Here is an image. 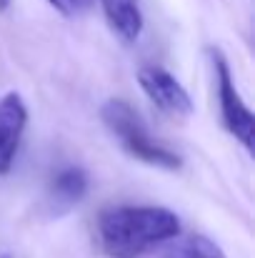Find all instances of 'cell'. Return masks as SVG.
I'll list each match as a JSON object with an SVG mask.
<instances>
[{"label": "cell", "mask_w": 255, "mask_h": 258, "mask_svg": "<svg viewBox=\"0 0 255 258\" xmlns=\"http://www.w3.org/2000/svg\"><path fill=\"white\" fill-rule=\"evenodd\" d=\"M183 231L175 211L163 206H110L98 216V246L108 258H140Z\"/></svg>", "instance_id": "cell-1"}, {"label": "cell", "mask_w": 255, "mask_h": 258, "mask_svg": "<svg viewBox=\"0 0 255 258\" xmlns=\"http://www.w3.org/2000/svg\"><path fill=\"white\" fill-rule=\"evenodd\" d=\"M100 118L133 158H138L148 166L163 168V171L183 168V158L175 151H170L168 146H163L160 141L153 138L148 123L143 120V115L138 113V108L133 103H128L123 98H110L103 103Z\"/></svg>", "instance_id": "cell-2"}, {"label": "cell", "mask_w": 255, "mask_h": 258, "mask_svg": "<svg viewBox=\"0 0 255 258\" xmlns=\"http://www.w3.org/2000/svg\"><path fill=\"white\" fill-rule=\"evenodd\" d=\"M208 58H210V66H213V76H215V93H218L223 125L248 153H253V143H255L253 110L248 108V103L243 100L240 90L235 86V78H233L228 58L218 48H208Z\"/></svg>", "instance_id": "cell-3"}, {"label": "cell", "mask_w": 255, "mask_h": 258, "mask_svg": "<svg viewBox=\"0 0 255 258\" xmlns=\"http://www.w3.org/2000/svg\"><path fill=\"white\" fill-rule=\"evenodd\" d=\"M138 86L150 98V103L170 118H190L195 110L185 86L160 66H143L138 71Z\"/></svg>", "instance_id": "cell-4"}, {"label": "cell", "mask_w": 255, "mask_h": 258, "mask_svg": "<svg viewBox=\"0 0 255 258\" xmlns=\"http://www.w3.org/2000/svg\"><path fill=\"white\" fill-rule=\"evenodd\" d=\"M28 128V105L20 93L10 90L0 98V175L10 173Z\"/></svg>", "instance_id": "cell-5"}, {"label": "cell", "mask_w": 255, "mask_h": 258, "mask_svg": "<svg viewBox=\"0 0 255 258\" xmlns=\"http://www.w3.org/2000/svg\"><path fill=\"white\" fill-rule=\"evenodd\" d=\"M103 15L113 35L128 45L138 43L145 28V18L138 0H100Z\"/></svg>", "instance_id": "cell-6"}, {"label": "cell", "mask_w": 255, "mask_h": 258, "mask_svg": "<svg viewBox=\"0 0 255 258\" xmlns=\"http://www.w3.org/2000/svg\"><path fill=\"white\" fill-rule=\"evenodd\" d=\"M90 188V178L88 171L80 166H68L63 171H58L50 180V198L55 203H60L63 208H70L75 203H80L88 196Z\"/></svg>", "instance_id": "cell-7"}, {"label": "cell", "mask_w": 255, "mask_h": 258, "mask_svg": "<svg viewBox=\"0 0 255 258\" xmlns=\"http://www.w3.org/2000/svg\"><path fill=\"white\" fill-rule=\"evenodd\" d=\"M168 251L163 258H228L225 251L208 236L203 233H193V236H178L175 241H170Z\"/></svg>", "instance_id": "cell-8"}, {"label": "cell", "mask_w": 255, "mask_h": 258, "mask_svg": "<svg viewBox=\"0 0 255 258\" xmlns=\"http://www.w3.org/2000/svg\"><path fill=\"white\" fill-rule=\"evenodd\" d=\"M45 3L53 10H58L63 18H80L95 5V0H45Z\"/></svg>", "instance_id": "cell-9"}, {"label": "cell", "mask_w": 255, "mask_h": 258, "mask_svg": "<svg viewBox=\"0 0 255 258\" xmlns=\"http://www.w3.org/2000/svg\"><path fill=\"white\" fill-rule=\"evenodd\" d=\"M8 5H10V0H0V10H8Z\"/></svg>", "instance_id": "cell-10"}, {"label": "cell", "mask_w": 255, "mask_h": 258, "mask_svg": "<svg viewBox=\"0 0 255 258\" xmlns=\"http://www.w3.org/2000/svg\"><path fill=\"white\" fill-rule=\"evenodd\" d=\"M0 258H15L13 253H0Z\"/></svg>", "instance_id": "cell-11"}]
</instances>
